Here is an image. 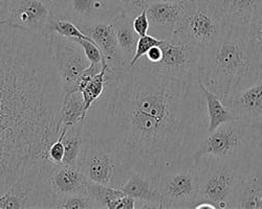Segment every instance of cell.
<instances>
[{"instance_id": "cell-1", "label": "cell", "mask_w": 262, "mask_h": 209, "mask_svg": "<svg viewBox=\"0 0 262 209\" xmlns=\"http://www.w3.org/2000/svg\"><path fill=\"white\" fill-rule=\"evenodd\" d=\"M208 127L200 77L162 74L138 61L108 68L105 91L83 121V136L102 141L134 172L159 178L194 159Z\"/></svg>"}, {"instance_id": "cell-2", "label": "cell", "mask_w": 262, "mask_h": 209, "mask_svg": "<svg viewBox=\"0 0 262 209\" xmlns=\"http://www.w3.org/2000/svg\"><path fill=\"white\" fill-rule=\"evenodd\" d=\"M63 98L49 35L0 23V194L49 160Z\"/></svg>"}, {"instance_id": "cell-3", "label": "cell", "mask_w": 262, "mask_h": 209, "mask_svg": "<svg viewBox=\"0 0 262 209\" xmlns=\"http://www.w3.org/2000/svg\"><path fill=\"white\" fill-rule=\"evenodd\" d=\"M255 41L248 32L226 30L218 43L205 51L200 80L226 102L261 72Z\"/></svg>"}, {"instance_id": "cell-4", "label": "cell", "mask_w": 262, "mask_h": 209, "mask_svg": "<svg viewBox=\"0 0 262 209\" xmlns=\"http://www.w3.org/2000/svg\"><path fill=\"white\" fill-rule=\"evenodd\" d=\"M262 144V125L245 120L233 119L207 133L194 159L213 156L220 159L242 162L251 156Z\"/></svg>"}, {"instance_id": "cell-5", "label": "cell", "mask_w": 262, "mask_h": 209, "mask_svg": "<svg viewBox=\"0 0 262 209\" xmlns=\"http://www.w3.org/2000/svg\"><path fill=\"white\" fill-rule=\"evenodd\" d=\"M195 161L199 170V203L208 202L216 209H232V199L242 162L213 156H202Z\"/></svg>"}, {"instance_id": "cell-6", "label": "cell", "mask_w": 262, "mask_h": 209, "mask_svg": "<svg viewBox=\"0 0 262 209\" xmlns=\"http://www.w3.org/2000/svg\"><path fill=\"white\" fill-rule=\"evenodd\" d=\"M77 166L91 182L120 188L135 172L102 141L85 136Z\"/></svg>"}, {"instance_id": "cell-7", "label": "cell", "mask_w": 262, "mask_h": 209, "mask_svg": "<svg viewBox=\"0 0 262 209\" xmlns=\"http://www.w3.org/2000/svg\"><path fill=\"white\" fill-rule=\"evenodd\" d=\"M185 15L177 33L205 53L222 40L225 25L212 0H185Z\"/></svg>"}, {"instance_id": "cell-8", "label": "cell", "mask_w": 262, "mask_h": 209, "mask_svg": "<svg viewBox=\"0 0 262 209\" xmlns=\"http://www.w3.org/2000/svg\"><path fill=\"white\" fill-rule=\"evenodd\" d=\"M162 58L158 63H148L143 58L139 61L147 67L162 74L177 77H200L204 50L191 44L178 33L162 40Z\"/></svg>"}, {"instance_id": "cell-9", "label": "cell", "mask_w": 262, "mask_h": 209, "mask_svg": "<svg viewBox=\"0 0 262 209\" xmlns=\"http://www.w3.org/2000/svg\"><path fill=\"white\" fill-rule=\"evenodd\" d=\"M164 209H189L199 203V170L195 159L157 178Z\"/></svg>"}, {"instance_id": "cell-10", "label": "cell", "mask_w": 262, "mask_h": 209, "mask_svg": "<svg viewBox=\"0 0 262 209\" xmlns=\"http://www.w3.org/2000/svg\"><path fill=\"white\" fill-rule=\"evenodd\" d=\"M52 6V19H67L78 28L112 21L124 12L121 0H57Z\"/></svg>"}, {"instance_id": "cell-11", "label": "cell", "mask_w": 262, "mask_h": 209, "mask_svg": "<svg viewBox=\"0 0 262 209\" xmlns=\"http://www.w3.org/2000/svg\"><path fill=\"white\" fill-rule=\"evenodd\" d=\"M52 53L62 81L64 94L75 91L80 74L91 65L84 49L71 38L55 32L48 34Z\"/></svg>"}, {"instance_id": "cell-12", "label": "cell", "mask_w": 262, "mask_h": 209, "mask_svg": "<svg viewBox=\"0 0 262 209\" xmlns=\"http://www.w3.org/2000/svg\"><path fill=\"white\" fill-rule=\"evenodd\" d=\"M53 6L48 0H8L5 23L34 33L48 34Z\"/></svg>"}, {"instance_id": "cell-13", "label": "cell", "mask_w": 262, "mask_h": 209, "mask_svg": "<svg viewBox=\"0 0 262 209\" xmlns=\"http://www.w3.org/2000/svg\"><path fill=\"white\" fill-rule=\"evenodd\" d=\"M226 30L252 34L262 23V0H212Z\"/></svg>"}, {"instance_id": "cell-14", "label": "cell", "mask_w": 262, "mask_h": 209, "mask_svg": "<svg viewBox=\"0 0 262 209\" xmlns=\"http://www.w3.org/2000/svg\"><path fill=\"white\" fill-rule=\"evenodd\" d=\"M232 209H262V164L255 154L240 163Z\"/></svg>"}, {"instance_id": "cell-15", "label": "cell", "mask_w": 262, "mask_h": 209, "mask_svg": "<svg viewBox=\"0 0 262 209\" xmlns=\"http://www.w3.org/2000/svg\"><path fill=\"white\" fill-rule=\"evenodd\" d=\"M225 103L235 119L262 125V69L254 82L235 92Z\"/></svg>"}, {"instance_id": "cell-16", "label": "cell", "mask_w": 262, "mask_h": 209, "mask_svg": "<svg viewBox=\"0 0 262 209\" xmlns=\"http://www.w3.org/2000/svg\"><path fill=\"white\" fill-rule=\"evenodd\" d=\"M185 0L180 3L156 2L146 11L150 22L149 34L165 40L176 34L185 15Z\"/></svg>"}, {"instance_id": "cell-17", "label": "cell", "mask_w": 262, "mask_h": 209, "mask_svg": "<svg viewBox=\"0 0 262 209\" xmlns=\"http://www.w3.org/2000/svg\"><path fill=\"white\" fill-rule=\"evenodd\" d=\"M86 36L94 40L105 58L111 69H121L128 66L122 53L112 21H99L79 28Z\"/></svg>"}, {"instance_id": "cell-18", "label": "cell", "mask_w": 262, "mask_h": 209, "mask_svg": "<svg viewBox=\"0 0 262 209\" xmlns=\"http://www.w3.org/2000/svg\"><path fill=\"white\" fill-rule=\"evenodd\" d=\"M48 183L54 200L57 196L81 194L89 196V186L91 181L80 171L77 165L53 164Z\"/></svg>"}, {"instance_id": "cell-19", "label": "cell", "mask_w": 262, "mask_h": 209, "mask_svg": "<svg viewBox=\"0 0 262 209\" xmlns=\"http://www.w3.org/2000/svg\"><path fill=\"white\" fill-rule=\"evenodd\" d=\"M122 191L139 202L140 209H164L157 178L135 172L122 187Z\"/></svg>"}, {"instance_id": "cell-20", "label": "cell", "mask_w": 262, "mask_h": 209, "mask_svg": "<svg viewBox=\"0 0 262 209\" xmlns=\"http://www.w3.org/2000/svg\"><path fill=\"white\" fill-rule=\"evenodd\" d=\"M134 19V17H131L127 13L123 12L112 20V23L116 31L119 45L122 49V53L125 57L126 62L128 63V65H130L131 61H133L136 55L138 41L140 38V36L137 34L133 25Z\"/></svg>"}, {"instance_id": "cell-21", "label": "cell", "mask_w": 262, "mask_h": 209, "mask_svg": "<svg viewBox=\"0 0 262 209\" xmlns=\"http://www.w3.org/2000/svg\"><path fill=\"white\" fill-rule=\"evenodd\" d=\"M200 88L204 94L206 100L207 113L209 117L208 133L213 132L220 125L235 119L232 110L222 100L216 93L211 91L204 83L200 80Z\"/></svg>"}, {"instance_id": "cell-22", "label": "cell", "mask_w": 262, "mask_h": 209, "mask_svg": "<svg viewBox=\"0 0 262 209\" xmlns=\"http://www.w3.org/2000/svg\"><path fill=\"white\" fill-rule=\"evenodd\" d=\"M86 117L82 92L73 91L64 94L61 109V127H73L81 123Z\"/></svg>"}, {"instance_id": "cell-23", "label": "cell", "mask_w": 262, "mask_h": 209, "mask_svg": "<svg viewBox=\"0 0 262 209\" xmlns=\"http://www.w3.org/2000/svg\"><path fill=\"white\" fill-rule=\"evenodd\" d=\"M61 130L63 132L62 141L65 148L63 163L77 165V160L84 141L83 122L75 124L73 127H64V125H62Z\"/></svg>"}, {"instance_id": "cell-24", "label": "cell", "mask_w": 262, "mask_h": 209, "mask_svg": "<svg viewBox=\"0 0 262 209\" xmlns=\"http://www.w3.org/2000/svg\"><path fill=\"white\" fill-rule=\"evenodd\" d=\"M108 65H104L103 69L95 75L89 83L86 84L84 88L81 90L83 98H84V110L85 114L89 112L90 108L93 106V103L97 101L101 95L104 93L106 84H107V71Z\"/></svg>"}, {"instance_id": "cell-25", "label": "cell", "mask_w": 262, "mask_h": 209, "mask_svg": "<svg viewBox=\"0 0 262 209\" xmlns=\"http://www.w3.org/2000/svg\"><path fill=\"white\" fill-rule=\"evenodd\" d=\"M125 195L126 194L120 188L108 185L91 182L89 186V196L99 205L100 209H112L113 204Z\"/></svg>"}, {"instance_id": "cell-26", "label": "cell", "mask_w": 262, "mask_h": 209, "mask_svg": "<svg viewBox=\"0 0 262 209\" xmlns=\"http://www.w3.org/2000/svg\"><path fill=\"white\" fill-rule=\"evenodd\" d=\"M53 208L57 209H100L99 205L87 195L70 194L57 196Z\"/></svg>"}, {"instance_id": "cell-27", "label": "cell", "mask_w": 262, "mask_h": 209, "mask_svg": "<svg viewBox=\"0 0 262 209\" xmlns=\"http://www.w3.org/2000/svg\"><path fill=\"white\" fill-rule=\"evenodd\" d=\"M162 43V39H159L155 36H152L150 34H147L145 36H141L139 38V41H138V45H137V50H136V55L133 59V61H131L130 65H134L136 64V63L142 58L144 57L148 50L154 47L156 45H160Z\"/></svg>"}, {"instance_id": "cell-28", "label": "cell", "mask_w": 262, "mask_h": 209, "mask_svg": "<svg viewBox=\"0 0 262 209\" xmlns=\"http://www.w3.org/2000/svg\"><path fill=\"white\" fill-rule=\"evenodd\" d=\"M156 2L157 0H122V6L125 13L136 18Z\"/></svg>"}, {"instance_id": "cell-29", "label": "cell", "mask_w": 262, "mask_h": 209, "mask_svg": "<svg viewBox=\"0 0 262 209\" xmlns=\"http://www.w3.org/2000/svg\"><path fill=\"white\" fill-rule=\"evenodd\" d=\"M63 132L60 129V133L58 138L51 144L50 149L48 151V158L51 162L55 164H62L64 160V155H65V148L63 144Z\"/></svg>"}, {"instance_id": "cell-30", "label": "cell", "mask_w": 262, "mask_h": 209, "mask_svg": "<svg viewBox=\"0 0 262 209\" xmlns=\"http://www.w3.org/2000/svg\"><path fill=\"white\" fill-rule=\"evenodd\" d=\"M133 25L137 34L141 36H145L149 34L150 29V22L147 16V11H143L141 14H139L133 21Z\"/></svg>"}, {"instance_id": "cell-31", "label": "cell", "mask_w": 262, "mask_h": 209, "mask_svg": "<svg viewBox=\"0 0 262 209\" xmlns=\"http://www.w3.org/2000/svg\"><path fill=\"white\" fill-rule=\"evenodd\" d=\"M142 58L146 62L152 63V64H154V63H158L161 60V58H162V48H161V46L160 45H156L154 47H151L148 50V53L144 57H142Z\"/></svg>"}, {"instance_id": "cell-32", "label": "cell", "mask_w": 262, "mask_h": 209, "mask_svg": "<svg viewBox=\"0 0 262 209\" xmlns=\"http://www.w3.org/2000/svg\"><path fill=\"white\" fill-rule=\"evenodd\" d=\"M257 47H262V23L259 24L251 34Z\"/></svg>"}, {"instance_id": "cell-33", "label": "cell", "mask_w": 262, "mask_h": 209, "mask_svg": "<svg viewBox=\"0 0 262 209\" xmlns=\"http://www.w3.org/2000/svg\"><path fill=\"white\" fill-rule=\"evenodd\" d=\"M8 14V0H0V23H5Z\"/></svg>"}, {"instance_id": "cell-34", "label": "cell", "mask_w": 262, "mask_h": 209, "mask_svg": "<svg viewBox=\"0 0 262 209\" xmlns=\"http://www.w3.org/2000/svg\"><path fill=\"white\" fill-rule=\"evenodd\" d=\"M195 209H216L212 204L208 202H200L195 205Z\"/></svg>"}, {"instance_id": "cell-35", "label": "cell", "mask_w": 262, "mask_h": 209, "mask_svg": "<svg viewBox=\"0 0 262 209\" xmlns=\"http://www.w3.org/2000/svg\"><path fill=\"white\" fill-rule=\"evenodd\" d=\"M255 156H256V158L258 159V161L262 164V144H261V146L260 148L256 151V153H255Z\"/></svg>"}, {"instance_id": "cell-36", "label": "cell", "mask_w": 262, "mask_h": 209, "mask_svg": "<svg viewBox=\"0 0 262 209\" xmlns=\"http://www.w3.org/2000/svg\"><path fill=\"white\" fill-rule=\"evenodd\" d=\"M257 47V46H256ZM257 53H258V60H259V63L260 65L262 67V47H257Z\"/></svg>"}, {"instance_id": "cell-37", "label": "cell", "mask_w": 262, "mask_h": 209, "mask_svg": "<svg viewBox=\"0 0 262 209\" xmlns=\"http://www.w3.org/2000/svg\"><path fill=\"white\" fill-rule=\"evenodd\" d=\"M157 2H168V3H180L184 0H157Z\"/></svg>"}, {"instance_id": "cell-38", "label": "cell", "mask_w": 262, "mask_h": 209, "mask_svg": "<svg viewBox=\"0 0 262 209\" xmlns=\"http://www.w3.org/2000/svg\"><path fill=\"white\" fill-rule=\"evenodd\" d=\"M48 2H50V3H51V4H52V5H53V3H54V2H55V0H48Z\"/></svg>"}, {"instance_id": "cell-39", "label": "cell", "mask_w": 262, "mask_h": 209, "mask_svg": "<svg viewBox=\"0 0 262 209\" xmlns=\"http://www.w3.org/2000/svg\"><path fill=\"white\" fill-rule=\"evenodd\" d=\"M56 2H57V0H55V2H54V3H56ZM54 3H53V4H54Z\"/></svg>"}, {"instance_id": "cell-40", "label": "cell", "mask_w": 262, "mask_h": 209, "mask_svg": "<svg viewBox=\"0 0 262 209\" xmlns=\"http://www.w3.org/2000/svg\"><path fill=\"white\" fill-rule=\"evenodd\" d=\"M121 2H122V0H121Z\"/></svg>"}]
</instances>
